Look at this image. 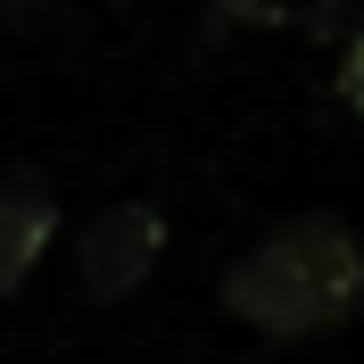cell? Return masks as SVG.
<instances>
[{
	"label": "cell",
	"mask_w": 364,
	"mask_h": 364,
	"mask_svg": "<svg viewBox=\"0 0 364 364\" xmlns=\"http://www.w3.org/2000/svg\"><path fill=\"white\" fill-rule=\"evenodd\" d=\"M58 240V199L42 182H0V298L25 290V273L50 257Z\"/></svg>",
	"instance_id": "3"
},
{
	"label": "cell",
	"mask_w": 364,
	"mask_h": 364,
	"mask_svg": "<svg viewBox=\"0 0 364 364\" xmlns=\"http://www.w3.org/2000/svg\"><path fill=\"white\" fill-rule=\"evenodd\" d=\"M340 108L364 116V17L348 25V58H340Z\"/></svg>",
	"instance_id": "4"
},
{
	"label": "cell",
	"mask_w": 364,
	"mask_h": 364,
	"mask_svg": "<svg viewBox=\"0 0 364 364\" xmlns=\"http://www.w3.org/2000/svg\"><path fill=\"white\" fill-rule=\"evenodd\" d=\"M166 257V215L158 207H100L83 224V240H75V273H83L91 298H133L149 273H158Z\"/></svg>",
	"instance_id": "2"
},
{
	"label": "cell",
	"mask_w": 364,
	"mask_h": 364,
	"mask_svg": "<svg viewBox=\"0 0 364 364\" xmlns=\"http://www.w3.org/2000/svg\"><path fill=\"white\" fill-rule=\"evenodd\" d=\"M356 17H364V0H356Z\"/></svg>",
	"instance_id": "5"
},
{
	"label": "cell",
	"mask_w": 364,
	"mask_h": 364,
	"mask_svg": "<svg viewBox=\"0 0 364 364\" xmlns=\"http://www.w3.org/2000/svg\"><path fill=\"white\" fill-rule=\"evenodd\" d=\"M364 306V240L340 215H298L224 273V315L265 340H315Z\"/></svg>",
	"instance_id": "1"
}]
</instances>
